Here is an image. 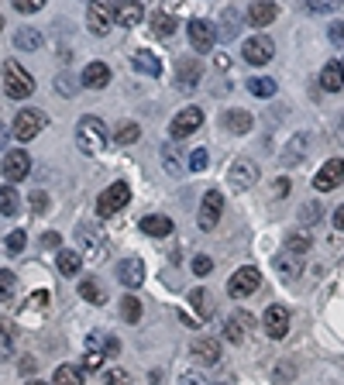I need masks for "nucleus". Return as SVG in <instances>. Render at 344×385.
<instances>
[{"label":"nucleus","instance_id":"1","mask_svg":"<svg viewBox=\"0 0 344 385\" xmlns=\"http://www.w3.org/2000/svg\"><path fill=\"white\" fill-rule=\"evenodd\" d=\"M76 148L83 155H100L107 148V124L100 117L86 114L80 124H76Z\"/></svg>","mask_w":344,"mask_h":385},{"label":"nucleus","instance_id":"2","mask_svg":"<svg viewBox=\"0 0 344 385\" xmlns=\"http://www.w3.org/2000/svg\"><path fill=\"white\" fill-rule=\"evenodd\" d=\"M4 93L14 97V100H25V97L35 93V79H31V73H28L18 59L4 62Z\"/></svg>","mask_w":344,"mask_h":385},{"label":"nucleus","instance_id":"3","mask_svg":"<svg viewBox=\"0 0 344 385\" xmlns=\"http://www.w3.org/2000/svg\"><path fill=\"white\" fill-rule=\"evenodd\" d=\"M76 244L83 248V255L90 261H104L107 258V237L97 224H80L76 227Z\"/></svg>","mask_w":344,"mask_h":385},{"label":"nucleus","instance_id":"4","mask_svg":"<svg viewBox=\"0 0 344 385\" xmlns=\"http://www.w3.org/2000/svg\"><path fill=\"white\" fill-rule=\"evenodd\" d=\"M131 200V189H128V182H114V186H107L104 193L97 196V217H114L117 210H124Z\"/></svg>","mask_w":344,"mask_h":385},{"label":"nucleus","instance_id":"5","mask_svg":"<svg viewBox=\"0 0 344 385\" xmlns=\"http://www.w3.org/2000/svg\"><path fill=\"white\" fill-rule=\"evenodd\" d=\"M259 285H262V272H259V268H251V265H244V268H238V272L227 279V296L244 300V296H251Z\"/></svg>","mask_w":344,"mask_h":385},{"label":"nucleus","instance_id":"6","mask_svg":"<svg viewBox=\"0 0 344 385\" xmlns=\"http://www.w3.org/2000/svg\"><path fill=\"white\" fill-rule=\"evenodd\" d=\"M42 128H45V114L35 110V107H28V110H21V114L14 117V138H18V141H31V138H38Z\"/></svg>","mask_w":344,"mask_h":385},{"label":"nucleus","instance_id":"7","mask_svg":"<svg viewBox=\"0 0 344 385\" xmlns=\"http://www.w3.org/2000/svg\"><path fill=\"white\" fill-rule=\"evenodd\" d=\"M110 25H114V4L110 0H90V7H86V28L93 35H107Z\"/></svg>","mask_w":344,"mask_h":385},{"label":"nucleus","instance_id":"8","mask_svg":"<svg viewBox=\"0 0 344 385\" xmlns=\"http://www.w3.org/2000/svg\"><path fill=\"white\" fill-rule=\"evenodd\" d=\"M203 124V110L200 107H183L176 117H172V124H169V134L176 138V141H183V138H189L193 131Z\"/></svg>","mask_w":344,"mask_h":385},{"label":"nucleus","instance_id":"9","mask_svg":"<svg viewBox=\"0 0 344 385\" xmlns=\"http://www.w3.org/2000/svg\"><path fill=\"white\" fill-rule=\"evenodd\" d=\"M244 62H251V66H265V62H272L275 59V45H272V38L268 35H255V38H248L244 42Z\"/></svg>","mask_w":344,"mask_h":385},{"label":"nucleus","instance_id":"10","mask_svg":"<svg viewBox=\"0 0 344 385\" xmlns=\"http://www.w3.org/2000/svg\"><path fill=\"white\" fill-rule=\"evenodd\" d=\"M341 182H344V162L341 158H331V162H324L317 169L314 189H317V193H331V189H338Z\"/></svg>","mask_w":344,"mask_h":385},{"label":"nucleus","instance_id":"11","mask_svg":"<svg viewBox=\"0 0 344 385\" xmlns=\"http://www.w3.org/2000/svg\"><path fill=\"white\" fill-rule=\"evenodd\" d=\"M186 31H189V45L200 52V55H207V52L217 45V31H213V25L203 21V18H193Z\"/></svg>","mask_w":344,"mask_h":385},{"label":"nucleus","instance_id":"12","mask_svg":"<svg viewBox=\"0 0 344 385\" xmlns=\"http://www.w3.org/2000/svg\"><path fill=\"white\" fill-rule=\"evenodd\" d=\"M220 213H224V193L207 189V193H203V203H200V227H203V231H213L217 220H220Z\"/></svg>","mask_w":344,"mask_h":385},{"label":"nucleus","instance_id":"13","mask_svg":"<svg viewBox=\"0 0 344 385\" xmlns=\"http://www.w3.org/2000/svg\"><path fill=\"white\" fill-rule=\"evenodd\" d=\"M114 21L121 28H138L145 21V7L141 0H114Z\"/></svg>","mask_w":344,"mask_h":385},{"label":"nucleus","instance_id":"14","mask_svg":"<svg viewBox=\"0 0 344 385\" xmlns=\"http://www.w3.org/2000/svg\"><path fill=\"white\" fill-rule=\"evenodd\" d=\"M0 169H4V179L7 182H21L28 172H31V158H28V152H21V148H18V152H7Z\"/></svg>","mask_w":344,"mask_h":385},{"label":"nucleus","instance_id":"15","mask_svg":"<svg viewBox=\"0 0 344 385\" xmlns=\"http://www.w3.org/2000/svg\"><path fill=\"white\" fill-rule=\"evenodd\" d=\"M265 324V334L275 337V340H283V337L290 334V309L286 307H268L262 316Z\"/></svg>","mask_w":344,"mask_h":385},{"label":"nucleus","instance_id":"16","mask_svg":"<svg viewBox=\"0 0 344 385\" xmlns=\"http://www.w3.org/2000/svg\"><path fill=\"white\" fill-rule=\"evenodd\" d=\"M255 179H259V169H255L248 158H238V162L227 169V182L235 186V193H241V189H251V186H255Z\"/></svg>","mask_w":344,"mask_h":385},{"label":"nucleus","instance_id":"17","mask_svg":"<svg viewBox=\"0 0 344 385\" xmlns=\"http://www.w3.org/2000/svg\"><path fill=\"white\" fill-rule=\"evenodd\" d=\"M200 76H203V69H200L196 59H179V66H176V86L183 93H193L200 86Z\"/></svg>","mask_w":344,"mask_h":385},{"label":"nucleus","instance_id":"18","mask_svg":"<svg viewBox=\"0 0 344 385\" xmlns=\"http://www.w3.org/2000/svg\"><path fill=\"white\" fill-rule=\"evenodd\" d=\"M255 327V320L244 313V309H235L227 320H224V337L231 340V344H241L244 337H248V331Z\"/></svg>","mask_w":344,"mask_h":385},{"label":"nucleus","instance_id":"19","mask_svg":"<svg viewBox=\"0 0 344 385\" xmlns=\"http://www.w3.org/2000/svg\"><path fill=\"white\" fill-rule=\"evenodd\" d=\"M189 355H193V361H196V365H207V368H213V365L220 361V344H217L213 337H196V340H193V348H189Z\"/></svg>","mask_w":344,"mask_h":385},{"label":"nucleus","instance_id":"20","mask_svg":"<svg viewBox=\"0 0 344 385\" xmlns=\"http://www.w3.org/2000/svg\"><path fill=\"white\" fill-rule=\"evenodd\" d=\"M117 279H121V285L138 289V285L145 283V261H141V258H124V261L117 265Z\"/></svg>","mask_w":344,"mask_h":385},{"label":"nucleus","instance_id":"21","mask_svg":"<svg viewBox=\"0 0 344 385\" xmlns=\"http://www.w3.org/2000/svg\"><path fill=\"white\" fill-rule=\"evenodd\" d=\"M131 66L141 73V76H162V59L155 55V52H148V49H138L131 55Z\"/></svg>","mask_w":344,"mask_h":385},{"label":"nucleus","instance_id":"22","mask_svg":"<svg viewBox=\"0 0 344 385\" xmlns=\"http://www.w3.org/2000/svg\"><path fill=\"white\" fill-rule=\"evenodd\" d=\"M307 148H310V134H303V131H299V134H292L290 138V145H286V148H283V165H299V162H303V155H307Z\"/></svg>","mask_w":344,"mask_h":385},{"label":"nucleus","instance_id":"23","mask_svg":"<svg viewBox=\"0 0 344 385\" xmlns=\"http://www.w3.org/2000/svg\"><path fill=\"white\" fill-rule=\"evenodd\" d=\"M80 83L90 86V90H104L107 83H110V66H107V62H90V66L83 69Z\"/></svg>","mask_w":344,"mask_h":385},{"label":"nucleus","instance_id":"24","mask_svg":"<svg viewBox=\"0 0 344 385\" xmlns=\"http://www.w3.org/2000/svg\"><path fill=\"white\" fill-rule=\"evenodd\" d=\"M275 14H279V7L272 0H255L248 11V21H251V28H268L275 21Z\"/></svg>","mask_w":344,"mask_h":385},{"label":"nucleus","instance_id":"25","mask_svg":"<svg viewBox=\"0 0 344 385\" xmlns=\"http://www.w3.org/2000/svg\"><path fill=\"white\" fill-rule=\"evenodd\" d=\"M141 231L148 234V237H169V234H172V220L162 217V213H148V217L141 220Z\"/></svg>","mask_w":344,"mask_h":385},{"label":"nucleus","instance_id":"26","mask_svg":"<svg viewBox=\"0 0 344 385\" xmlns=\"http://www.w3.org/2000/svg\"><path fill=\"white\" fill-rule=\"evenodd\" d=\"M275 272H279L283 279H296V276L303 272V255H292V251H283V255L275 258Z\"/></svg>","mask_w":344,"mask_h":385},{"label":"nucleus","instance_id":"27","mask_svg":"<svg viewBox=\"0 0 344 385\" xmlns=\"http://www.w3.org/2000/svg\"><path fill=\"white\" fill-rule=\"evenodd\" d=\"M42 31L38 28H18L14 31V49H21V52H35V49H42Z\"/></svg>","mask_w":344,"mask_h":385},{"label":"nucleus","instance_id":"28","mask_svg":"<svg viewBox=\"0 0 344 385\" xmlns=\"http://www.w3.org/2000/svg\"><path fill=\"white\" fill-rule=\"evenodd\" d=\"M162 165H165V172L169 176H179L186 165H183V155H179V141H169V145H162Z\"/></svg>","mask_w":344,"mask_h":385},{"label":"nucleus","instance_id":"29","mask_svg":"<svg viewBox=\"0 0 344 385\" xmlns=\"http://www.w3.org/2000/svg\"><path fill=\"white\" fill-rule=\"evenodd\" d=\"M320 86H324L327 93H338V90H344L341 62H327V66H324V73H320Z\"/></svg>","mask_w":344,"mask_h":385},{"label":"nucleus","instance_id":"30","mask_svg":"<svg viewBox=\"0 0 344 385\" xmlns=\"http://www.w3.org/2000/svg\"><path fill=\"white\" fill-rule=\"evenodd\" d=\"M224 128L235 131V134H248V131H251V114H248V110H238V107L227 110V114H224Z\"/></svg>","mask_w":344,"mask_h":385},{"label":"nucleus","instance_id":"31","mask_svg":"<svg viewBox=\"0 0 344 385\" xmlns=\"http://www.w3.org/2000/svg\"><path fill=\"white\" fill-rule=\"evenodd\" d=\"M80 268H83V255L76 248H62V251H59V272H62V276H76Z\"/></svg>","mask_w":344,"mask_h":385},{"label":"nucleus","instance_id":"32","mask_svg":"<svg viewBox=\"0 0 344 385\" xmlns=\"http://www.w3.org/2000/svg\"><path fill=\"white\" fill-rule=\"evenodd\" d=\"M189 303H193V309H196L200 320H210L213 316V300L207 289H193V292H189Z\"/></svg>","mask_w":344,"mask_h":385},{"label":"nucleus","instance_id":"33","mask_svg":"<svg viewBox=\"0 0 344 385\" xmlns=\"http://www.w3.org/2000/svg\"><path fill=\"white\" fill-rule=\"evenodd\" d=\"M52 385H83V368L80 365H59L52 375Z\"/></svg>","mask_w":344,"mask_h":385},{"label":"nucleus","instance_id":"34","mask_svg":"<svg viewBox=\"0 0 344 385\" xmlns=\"http://www.w3.org/2000/svg\"><path fill=\"white\" fill-rule=\"evenodd\" d=\"M275 79H268V76H255V79H248V93L251 97H262V100H272L275 97Z\"/></svg>","mask_w":344,"mask_h":385},{"label":"nucleus","instance_id":"35","mask_svg":"<svg viewBox=\"0 0 344 385\" xmlns=\"http://www.w3.org/2000/svg\"><path fill=\"white\" fill-rule=\"evenodd\" d=\"M80 296L86 300V303H97V307L107 303V289L97 283V279H83V283H80Z\"/></svg>","mask_w":344,"mask_h":385},{"label":"nucleus","instance_id":"36","mask_svg":"<svg viewBox=\"0 0 344 385\" xmlns=\"http://www.w3.org/2000/svg\"><path fill=\"white\" fill-rule=\"evenodd\" d=\"M21 210V200H18V193H14V186L7 182V186H0V213L4 217H14Z\"/></svg>","mask_w":344,"mask_h":385},{"label":"nucleus","instance_id":"37","mask_svg":"<svg viewBox=\"0 0 344 385\" xmlns=\"http://www.w3.org/2000/svg\"><path fill=\"white\" fill-rule=\"evenodd\" d=\"M238 31H241V14H238V11H235V7H227V11H224V28L217 31V38H224V42H231V38H235Z\"/></svg>","mask_w":344,"mask_h":385},{"label":"nucleus","instance_id":"38","mask_svg":"<svg viewBox=\"0 0 344 385\" xmlns=\"http://www.w3.org/2000/svg\"><path fill=\"white\" fill-rule=\"evenodd\" d=\"M80 86L83 83L73 76V73H59V76H55V93H59V97H76Z\"/></svg>","mask_w":344,"mask_h":385},{"label":"nucleus","instance_id":"39","mask_svg":"<svg viewBox=\"0 0 344 385\" xmlns=\"http://www.w3.org/2000/svg\"><path fill=\"white\" fill-rule=\"evenodd\" d=\"M14 292H18V279H14V272L0 268V303H14Z\"/></svg>","mask_w":344,"mask_h":385},{"label":"nucleus","instance_id":"40","mask_svg":"<svg viewBox=\"0 0 344 385\" xmlns=\"http://www.w3.org/2000/svg\"><path fill=\"white\" fill-rule=\"evenodd\" d=\"M121 316H124L128 324H138V320H141V300H138V296H124V300H121Z\"/></svg>","mask_w":344,"mask_h":385},{"label":"nucleus","instance_id":"41","mask_svg":"<svg viewBox=\"0 0 344 385\" xmlns=\"http://www.w3.org/2000/svg\"><path fill=\"white\" fill-rule=\"evenodd\" d=\"M152 31H155L159 38H169V35L176 31V21H172L169 14H162V11H155V14H152Z\"/></svg>","mask_w":344,"mask_h":385},{"label":"nucleus","instance_id":"42","mask_svg":"<svg viewBox=\"0 0 344 385\" xmlns=\"http://www.w3.org/2000/svg\"><path fill=\"white\" fill-rule=\"evenodd\" d=\"M138 138H141V128H138L134 121H128V124L117 128V145H134Z\"/></svg>","mask_w":344,"mask_h":385},{"label":"nucleus","instance_id":"43","mask_svg":"<svg viewBox=\"0 0 344 385\" xmlns=\"http://www.w3.org/2000/svg\"><path fill=\"white\" fill-rule=\"evenodd\" d=\"M25 231H11L7 234V241H4V248H7V255H21L25 251Z\"/></svg>","mask_w":344,"mask_h":385},{"label":"nucleus","instance_id":"44","mask_svg":"<svg viewBox=\"0 0 344 385\" xmlns=\"http://www.w3.org/2000/svg\"><path fill=\"white\" fill-rule=\"evenodd\" d=\"M317 220H320V203H317V200L303 203V210H299V224H307V227H310V224H317Z\"/></svg>","mask_w":344,"mask_h":385},{"label":"nucleus","instance_id":"45","mask_svg":"<svg viewBox=\"0 0 344 385\" xmlns=\"http://www.w3.org/2000/svg\"><path fill=\"white\" fill-rule=\"evenodd\" d=\"M286 251H292V255H307V251H310V237H307V234H292L290 244H286Z\"/></svg>","mask_w":344,"mask_h":385},{"label":"nucleus","instance_id":"46","mask_svg":"<svg viewBox=\"0 0 344 385\" xmlns=\"http://www.w3.org/2000/svg\"><path fill=\"white\" fill-rule=\"evenodd\" d=\"M207 165H210V155H207V148H196V152L189 155V169H193V172H203Z\"/></svg>","mask_w":344,"mask_h":385},{"label":"nucleus","instance_id":"47","mask_svg":"<svg viewBox=\"0 0 344 385\" xmlns=\"http://www.w3.org/2000/svg\"><path fill=\"white\" fill-rule=\"evenodd\" d=\"M104 385H131V375L124 368H110L104 375Z\"/></svg>","mask_w":344,"mask_h":385},{"label":"nucleus","instance_id":"48","mask_svg":"<svg viewBox=\"0 0 344 385\" xmlns=\"http://www.w3.org/2000/svg\"><path fill=\"white\" fill-rule=\"evenodd\" d=\"M307 4H310V11H317V14H331V11L341 7V0H307Z\"/></svg>","mask_w":344,"mask_h":385},{"label":"nucleus","instance_id":"49","mask_svg":"<svg viewBox=\"0 0 344 385\" xmlns=\"http://www.w3.org/2000/svg\"><path fill=\"white\" fill-rule=\"evenodd\" d=\"M14 358V337L7 334V331H0V361Z\"/></svg>","mask_w":344,"mask_h":385},{"label":"nucleus","instance_id":"50","mask_svg":"<svg viewBox=\"0 0 344 385\" xmlns=\"http://www.w3.org/2000/svg\"><path fill=\"white\" fill-rule=\"evenodd\" d=\"M213 272V261L207 255H196L193 258V276H210Z\"/></svg>","mask_w":344,"mask_h":385},{"label":"nucleus","instance_id":"51","mask_svg":"<svg viewBox=\"0 0 344 385\" xmlns=\"http://www.w3.org/2000/svg\"><path fill=\"white\" fill-rule=\"evenodd\" d=\"M327 38H331V45L344 49V21H334V25L327 28Z\"/></svg>","mask_w":344,"mask_h":385},{"label":"nucleus","instance_id":"52","mask_svg":"<svg viewBox=\"0 0 344 385\" xmlns=\"http://www.w3.org/2000/svg\"><path fill=\"white\" fill-rule=\"evenodd\" d=\"M83 368H86V372H97V368H104V355H100V351H86Z\"/></svg>","mask_w":344,"mask_h":385},{"label":"nucleus","instance_id":"53","mask_svg":"<svg viewBox=\"0 0 344 385\" xmlns=\"http://www.w3.org/2000/svg\"><path fill=\"white\" fill-rule=\"evenodd\" d=\"M14 7H18L21 14H35V11L45 7V0H14Z\"/></svg>","mask_w":344,"mask_h":385},{"label":"nucleus","instance_id":"54","mask_svg":"<svg viewBox=\"0 0 344 385\" xmlns=\"http://www.w3.org/2000/svg\"><path fill=\"white\" fill-rule=\"evenodd\" d=\"M179 385H210L203 375H196V372H183L179 375Z\"/></svg>","mask_w":344,"mask_h":385},{"label":"nucleus","instance_id":"55","mask_svg":"<svg viewBox=\"0 0 344 385\" xmlns=\"http://www.w3.org/2000/svg\"><path fill=\"white\" fill-rule=\"evenodd\" d=\"M45 206H49V196H45L42 189H38V193H31V210H35V213H42Z\"/></svg>","mask_w":344,"mask_h":385},{"label":"nucleus","instance_id":"56","mask_svg":"<svg viewBox=\"0 0 344 385\" xmlns=\"http://www.w3.org/2000/svg\"><path fill=\"white\" fill-rule=\"evenodd\" d=\"M45 303H49V292L42 289V292H31V309H45Z\"/></svg>","mask_w":344,"mask_h":385},{"label":"nucleus","instance_id":"57","mask_svg":"<svg viewBox=\"0 0 344 385\" xmlns=\"http://www.w3.org/2000/svg\"><path fill=\"white\" fill-rule=\"evenodd\" d=\"M286 189H290V179H275V186H272V196H286Z\"/></svg>","mask_w":344,"mask_h":385},{"label":"nucleus","instance_id":"58","mask_svg":"<svg viewBox=\"0 0 344 385\" xmlns=\"http://www.w3.org/2000/svg\"><path fill=\"white\" fill-rule=\"evenodd\" d=\"M59 241H62V237H59L55 231H49L45 237H42V244H45V248H59Z\"/></svg>","mask_w":344,"mask_h":385},{"label":"nucleus","instance_id":"59","mask_svg":"<svg viewBox=\"0 0 344 385\" xmlns=\"http://www.w3.org/2000/svg\"><path fill=\"white\" fill-rule=\"evenodd\" d=\"M7 141H11V131H7V124H0V152L7 148Z\"/></svg>","mask_w":344,"mask_h":385},{"label":"nucleus","instance_id":"60","mask_svg":"<svg viewBox=\"0 0 344 385\" xmlns=\"http://www.w3.org/2000/svg\"><path fill=\"white\" fill-rule=\"evenodd\" d=\"M334 227H338V231H344V206H338V210H334Z\"/></svg>","mask_w":344,"mask_h":385},{"label":"nucleus","instance_id":"61","mask_svg":"<svg viewBox=\"0 0 344 385\" xmlns=\"http://www.w3.org/2000/svg\"><path fill=\"white\" fill-rule=\"evenodd\" d=\"M28 385H52V382H28Z\"/></svg>","mask_w":344,"mask_h":385},{"label":"nucleus","instance_id":"62","mask_svg":"<svg viewBox=\"0 0 344 385\" xmlns=\"http://www.w3.org/2000/svg\"><path fill=\"white\" fill-rule=\"evenodd\" d=\"M341 141H344V121H341Z\"/></svg>","mask_w":344,"mask_h":385},{"label":"nucleus","instance_id":"63","mask_svg":"<svg viewBox=\"0 0 344 385\" xmlns=\"http://www.w3.org/2000/svg\"><path fill=\"white\" fill-rule=\"evenodd\" d=\"M0 31H4V18H0Z\"/></svg>","mask_w":344,"mask_h":385},{"label":"nucleus","instance_id":"64","mask_svg":"<svg viewBox=\"0 0 344 385\" xmlns=\"http://www.w3.org/2000/svg\"><path fill=\"white\" fill-rule=\"evenodd\" d=\"M341 73H344V59H341Z\"/></svg>","mask_w":344,"mask_h":385}]
</instances>
